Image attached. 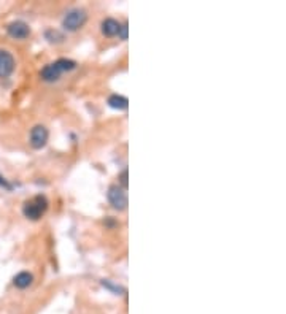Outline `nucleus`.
<instances>
[{"label": "nucleus", "instance_id": "obj_7", "mask_svg": "<svg viewBox=\"0 0 286 314\" xmlns=\"http://www.w3.org/2000/svg\"><path fill=\"white\" fill-rule=\"evenodd\" d=\"M40 75H42V80L48 81V83H52V81H57L59 78H61L62 73L57 70L54 64H49V65H47L43 68Z\"/></svg>", "mask_w": 286, "mask_h": 314}, {"label": "nucleus", "instance_id": "obj_14", "mask_svg": "<svg viewBox=\"0 0 286 314\" xmlns=\"http://www.w3.org/2000/svg\"><path fill=\"white\" fill-rule=\"evenodd\" d=\"M0 186H3L5 189H11V184L5 178H2V176H0Z\"/></svg>", "mask_w": 286, "mask_h": 314}, {"label": "nucleus", "instance_id": "obj_4", "mask_svg": "<svg viewBox=\"0 0 286 314\" xmlns=\"http://www.w3.org/2000/svg\"><path fill=\"white\" fill-rule=\"evenodd\" d=\"M6 32H8V35L14 38V40H24V38H27L29 34H31V29H29V26L24 21H13L6 26Z\"/></svg>", "mask_w": 286, "mask_h": 314}, {"label": "nucleus", "instance_id": "obj_1", "mask_svg": "<svg viewBox=\"0 0 286 314\" xmlns=\"http://www.w3.org/2000/svg\"><path fill=\"white\" fill-rule=\"evenodd\" d=\"M48 210V200L47 197L43 195H37L34 197L32 200H29L24 203V208H22V213L27 219L37 221L42 218V214Z\"/></svg>", "mask_w": 286, "mask_h": 314}, {"label": "nucleus", "instance_id": "obj_5", "mask_svg": "<svg viewBox=\"0 0 286 314\" xmlns=\"http://www.w3.org/2000/svg\"><path fill=\"white\" fill-rule=\"evenodd\" d=\"M48 129L45 126H35L31 130V146L34 149H42L48 141Z\"/></svg>", "mask_w": 286, "mask_h": 314}, {"label": "nucleus", "instance_id": "obj_11", "mask_svg": "<svg viewBox=\"0 0 286 314\" xmlns=\"http://www.w3.org/2000/svg\"><path fill=\"white\" fill-rule=\"evenodd\" d=\"M54 65H56V68L61 73L70 72V70H73L75 67H77V64H75L73 60H70V59H59V60H56V62H54Z\"/></svg>", "mask_w": 286, "mask_h": 314}, {"label": "nucleus", "instance_id": "obj_13", "mask_svg": "<svg viewBox=\"0 0 286 314\" xmlns=\"http://www.w3.org/2000/svg\"><path fill=\"white\" fill-rule=\"evenodd\" d=\"M119 182H121L123 189H127V170L121 172V175H119Z\"/></svg>", "mask_w": 286, "mask_h": 314}, {"label": "nucleus", "instance_id": "obj_10", "mask_svg": "<svg viewBox=\"0 0 286 314\" xmlns=\"http://www.w3.org/2000/svg\"><path fill=\"white\" fill-rule=\"evenodd\" d=\"M127 103H129V102H127V98L123 97V95H118V94L110 95V98H108V105L111 106V108H115V110H126Z\"/></svg>", "mask_w": 286, "mask_h": 314}, {"label": "nucleus", "instance_id": "obj_6", "mask_svg": "<svg viewBox=\"0 0 286 314\" xmlns=\"http://www.w3.org/2000/svg\"><path fill=\"white\" fill-rule=\"evenodd\" d=\"M14 70V57L8 51L0 49V78H8Z\"/></svg>", "mask_w": 286, "mask_h": 314}, {"label": "nucleus", "instance_id": "obj_8", "mask_svg": "<svg viewBox=\"0 0 286 314\" xmlns=\"http://www.w3.org/2000/svg\"><path fill=\"white\" fill-rule=\"evenodd\" d=\"M119 27H121V24H119V22L116 19H113V18H108V19H105L102 22V32L107 37L118 35Z\"/></svg>", "mask_w": 286, "mask_h": 314}, {"label": "nucleus", "instance_id": "obj_9", "mask_svg": "<svg viewBox=\"0 0 286 314\" xmlns=\"http://www.w3.org/2000/svg\"><path fill=\"white\" fill-rule=\"evenodd\" d=\"M32 281H34V276L31 273H27V271H21L18 273L16 276H14L13 279V284L16 286L18 289H26L32 284Z\"/></svg>", "mask_w": 286, "mask_h": 314}, {"label": "nucleus", "instance_id": "obj_2", "mask_svg": "<svg viewBox=\"0 0 286 314\" xmlns=\"http://www.w3.org/2000/svg\"><path fill=\"white\" fill-rule=\"evenodd\" d=\"M88 19V14L85 10H80V8H75L72 11H69L65 14V18L62 21V26L65 30H70V32H75V30L81 29L85 26V22Z\"/></svg>", "mask_w": 286, "mask_h": 314}, {"label": "nucleus", "instance_id": "obj_12", "mask_svg": "<svg viewBox=\"0 0 286 314\" xmlns=\"http://www.w3.org/2000/svg\"><path fill=\"white\" fill-rule=\"evenodd\" d=\"M118 35L121 37V40H127V24H126V22H124V24H121V27H119Z\"/></svg>", "mask_w": 286, "mask_h": 314}, {"label": "nucleus", "instance_id": "obj_3", "mask_svg": "<svg viewBox=\"0 0 286 314\" xmlns=\"http://www.w3.org/2000/svg\"><path fill=\"white\" fill-rule=\"evenodd\" d=\"M108 202L111 203V206L115 210L123 211L127 208V194H126V189L119 187V186H111L108 189Z\"/></svg>", "mask_w": 286, "mask_h": 314}]
</instances>
